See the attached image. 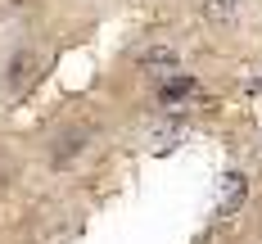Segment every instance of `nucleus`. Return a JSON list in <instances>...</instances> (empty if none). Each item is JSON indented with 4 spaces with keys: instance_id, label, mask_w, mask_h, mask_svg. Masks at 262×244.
Returning <instances> with one entry per match:
<instances>
[{
    "instance_id": "f257e3e1",
    "label": "nucleus",
    "mask_w": 262,
    "mask_h": 244,
    "mask_svg": "<svg viewBox=\"0 0 262 244\" xmlns=\"http://www.w3.org/2000/svg\"><path fill=\"white\" fill-rule=\"evenodd\" d=\"M190 100H199V81H194V77H185V73H177V77H167L163 86H158V104L167 108V113L185 108Z\"/></svg>"
},
{
    "instance_id": "f03ea898",
    "label": "nucleus",
    "mask_w": 262,
    "mask_h": 244,
    "mask_svg": "<svg viewBox=\"0 0 262 244\" xmlns=\"http://www.w3.org/2000/svg\"><path fill=\"white\" fill-rule=\"evenodd\" d=\"M140 68L145 73H154V77H177V50L172 46H149V50L140 54Z\"/></svg>"
},
{
    "instance_id": "7ed1b4c3",
    "label": "nucleus",
    "mask_w": 262,
    "mask_h": 244,
    "mask_svg": "<svg viewBox=\"0 0 262 244\" xmlns=\"http://www.w3.org/2000/svg\"><path fill=\"white\" fill-rule=\"evenodd\" d=\"M244 194H249V181H244V172H226L222 176V199H217V213L231 217L244 204Z\"/></svg>"
},
{
    "instance_id": "20e7f679",
    "label": "nucleus",
    "mask_w": 262,
    "mask_h": 244,
    "mask_svg": "<svg viewBox=\"0 0 262 244\" xmlns=\"http://www.w3.org/2000/svg\"><path fill=\"white\" fill-rule=\"evenodd\" d=\"M32 68H36V59L27 50H18L14 59H9V91H18V86H27L32 81Z\"/></svg>"
},
{
    "instance_id": "39448f33",
    "label": "nucleus",
    "mask_w": 262,
    "mask_h": 244,
    "mask_svg": "<svg viewBox=\"0 0 262 244\" xmlns=\"http://www.w3.org/2000/svg\"><path fill=\"white\" fill-rule=\"evenodd\" d=\"M204 14H208L212 23H235L239 0H204Z\"/></svg>"
},
{
    "instance_id": "423d86ee",
    "label": "nucleus",
    "mask_w": 262,
    "mask_h": 244,
    "mask_svg": "<svg viewBox=\"0 0 262 244\" xmlns=\"http://www.w3.org/2000/svg\"><path fill=\"white\" fill-rule=\"evenodd\" d=\"M81 140H86V131H73V136H63V145L54 140V163L63 167V163L73 159V154H81Z\"/></svg>"
}]
</instances>
